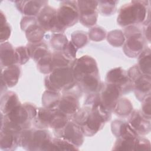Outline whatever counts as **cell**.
Returning <instances> with one entry per match:
<instances>
[{"label":"cell","mask_w":151,"mask_h":151,"mask_svg":"<svg viewBox=\"0 0 151 151\" xmlns=\"http://www.w3.org/2000/svg\"><path fill=\"white\" fill-rule=\"evenodd\" d=\"M77 5L80 22L87 27L94 25L98 18V1H77Z\"/></svg>","instance_id":"obj_15"},{"label":"cell","mask_w":151,"mask_h":151,"mask_svg":"<svg viewBox=\"0 0 151 151\" xmlns=\"http://www.w3.org/2000/svg\"><path fill=\"white\" fill-rule=\"evenodd\" d=\"M28 47L30 57L36 63L50 51L48 44L44 40L37 43H28Z\"/></svg>","instance_id":"obj_24"},{"label":"cell","mask_w":151,"mask_h":151,"mask_svg":"<svg viewBox=\"0 0 151 151\" xmlns=\"http://www.w3.org/2000/svg\"><path fill=\"white\" fill-rule=\"evenodd\" d=\"M77 50L78 48L73 44L71 41H69L68 44L62 51V52L67 58L72 61H74L75 59H76V54Z\"/></svg>","instance_id":"obj_40"},{"label":"cell","mask_w":151,"mask_h":151,"mask_svg":"<svg viewBox=\"0 0 151 151\" xmlns=\"http://www.w3.org/2000/svg\"><path fill=\"white\" fill-rule=\"evenodd\" d=\"M54 134L56 137L63 139L78 147L84 142V134L81 127L71 119L63 127L54 130Z\"/></svg>","instance_id":"obj_13"},{"label":"cell","mask_w":151,"mask_h":151,"mask_svg":"<svg viewBox=\"0 0 151 151\" xmlns=\"http://www.w3.org/2000/svg\"><path fill=\"white\" fill-rule=\"evenodd\" d=\"M1 67L4 68L16 64L15 50L12 45L8 41L1 43Z\"/></svg>","instance_id":"obj_21"},{"label":"cell","mask_w":151,"mask_h":151,"mask_svg":"<svg viewBox=\"0 0 151 151\" xmlns=\"http://www.w3.org/2000/svg\"><path fill=\"white\" fill-rule=\"evenodd\" d=\"M70 117L59 110L57 107H39L33 124L38 129L51 128L58 129L65 125Z\"/></svg>","instance_id":"obj_5"},{"label":"cell","mask_w":151,"mask_h":151,"mask_svg":"<svg viewBox=\"0 0 151 151\" xmlns=\"http://www.w3.org/2000/svg\"><path fill=\"white\" fill-rule=\"evenodd\" d=\"M51 61L52 53L50 51L36 63L39 71L43 74H50L52 71Z\"/></svg>","instance_id":"obj_34"},{"label":"cell","mask_w":151,"mask_h":151,"mask_svg":"<svg viewBox=\"0 0 151 151\" xmlns=\"http://www.w3.org/2000/svg\"><path fill=\"white\" fill-rule=\"evenodd\" d=\"M79 147L68 141L59 137L52 138L48 148V150H78Z\"/></svg>","instance_id":"obj_29"},{"label":"cell","mask_w":151,"mask_h":151,"mask_svg":"<svg viewBox=\"0 0 151 151\" xmlns=\"http://www.w3.org/2000/svg\"><path fill=\"white\" fill-rule=\"evenodd\" d=\"M107 40L112 46L119 47L124 44L125 38L122 31L115 29L108 33L107 35Z\"/></svg>","instance_id":"obj_33"},{"label":"cell","mask_w":151,"mask_h":151,"mask_svg":"<svg viewBox=\"0 0 151 151\" xmlns=\"http://www.w3.org/2000/svg\"><path fill=\"white\" fill-rule=\"evenodd\" d=\"M15 55L17 63L20 65H23L27 63L29 60L30 55L28 49L26 46H19L15 48Z\"/></svg>","instance_id":"obj_36"},{"label":"cell","mask_w":151,"mask_h":151,"mask_svg":"<svg viewBox=\"0 0 151 151\" xmlns=\"http://www.w3.org/2000/svg\"><path fill=\"white\" fill-rule=\"evenodd\" d=\"M106 30L101 27H93L89 29L88 33V38L93 41L98 42L104 40L106 37Z\"/></svg>","instance_id":"obj_38"},{"label":"cell","mask_w":151,"mask_h":151,"mask_svg":"<svg viewBox=\"0 0 151 151\" xmlns=\"http://www.w3.org/2000/svg\"><path fill=\"white\" fill-rule=\"evenodd\" d=\"M52 137L47 129L29 128L22 130L20 134V146L27 150H48Z\"/></svg>","instance_id":"obj_3"},{"label":"cell","mask_w":151,"mask_h":151,"mask_svg":"<svg viewBox=\"0 0 151 151\" xmlns=\"http://www.w3.org/2000/svg\"><path fill=\"white\" fill-rule=\"evenodd\" d=\"M21 74L20 65L16 64L1 68V93L3 90L15 86L18 82Z\"/></svg>","instance_id":"obj_18"},{"label":"cell","mask_w":151,"mask_h":151,"mask_svg":"<svg viewBox=\"0 0 151 151\" xmlns=\"http://www.w3.org/2000/svg\"><path fill=\"white\" fill-rule=\"evenodd\" d=\"M81 92L78 86L63 93L57 108L70 119L80 109L79 97Z\"/></svg>","instance_id":"obj_12"},{"label":"cell","mask_w":151,"mask_h":151,"mask_svg":"<svg viewBox=\"0 0 151 151\" xmlns=\"http://www.w3.org/2000/svg\"><path fill=\"white\" fill-rule=\"evenodd\" d=\"M100 103L110 112H113L115 106L123 94L121 88L114 84L102 83L97 92Z\"/></svg>","instance_id":"obj_11"},{"label":"cell","mask_w":151,"mask_h":151,"mask_svg":"<svg viewBox=\"0 0 151 151\" xmlns=\"http://www.w3.org/2000/svg\"><path fill=\"white\" fill-rule=\"evenodd\" d=\"M21 104L22 103L15 92H5L2 94L1 99V113L4 115H6Z\"/></svg>","instance_id":"obj_22"},{"label":"cell","mask_w":151,"mask_h":151,"mask_svg":"<svg viewBox=\"0 0 151 151\" xmlns=\"http://www.w3.org/2000/svg\"><path fill=\"white\" fill-rule=\"evenodd\" d=\"M106 82L119 86L122 94H126L133 90V84L129 78L127 71L120 67L109 70L106 77Z\"/></svg>","instance_id":"obj_16"},{"label":"cell","mask_w":151,"mask_h":151,"mask_svg":"<svg viewBox=\"0 0 151 151\" xmlns=\"http://www.w3.org/2000/svg\"><path fill=\"white\" fill-rule=\"evenodd\" d=\"M139 136L117 138L112 150H136Z\"/></svg>","instance_id":"obj_25"},{"label":"cell","mask_w":151,"mask_h":151,"mask_svg":"<svg viewBox=\"0 0 151 151\" xmlns=\"http://www.w3.org/2000/svg\"><path fill=\"white\" fill-rule=\"evenodd\" d=\"M123 34L125 41L123 49L127 57H138L140 54L147 47L142 28L139 25H132L124 28Z\"/></svg>","instance_id":"obj_6"},{"label":"cell","mask_w":151,"mask_h":151,"mask_svg":"<svg viewBox=\"0 0 151 151\" xmlns=\"http://www.w3.org/2000/svg\"><path fill=\"white\" fill-rule=\"evenodd\" d=\"M150 1H132L122 5L119 10L117 24L126 28L139 25L150 18Z\"/></svg>","instance_id":"obj_2"},{"label":"cell","mask_w":151,"mask_h":151,"mask_svg":"<svg viewBox=\"0 0 151 151\" xmlns=\"http://www.w3.org/2000/svg\"><path fill=\"white\" fill-rule=\"evenodd\" d=\"M57 18L59 24L65 29L76 24L79 21L77 1H61L57 9Z\"/></svg>","instance_id":"obj_8"},{"label":"cell","mask_w":151,"mask_h":151,"mask_svg":"<svg viewBox=\"0 0 151 151\" xmlns=\"http://www.w3.org/2000/svg\"><path fill=\"white\" fill-rule=\"evenodd\" d=\"M20 27L25 32L29 43H37L43 40L46 31L39 24L35 17L24 16L21 21Z\"/></svg>","instance_id":"obj_14"},{"label":"cell","mask_w":151,"mask_h":151,"mask_svg":"<svg viewBox=\"0 0 151 151\" xmlns=\"http://www.w3.org/2000/svg\"><path fill=\"white\" fill-rule=\"evenodd\" d=\"M39 24L47 32L63 34L66 30L58 23L57 9L48 5L43 7L36 17Z\"/></svg>","instance_id":"obj_10"},{"label":"cell","mask_w":151,"mask_h":151,"mask_svg":"<svg viewBox=\"0 0 151 151\" xmlns=\"http://www.w3.org/2000/svg\"><path fill=\"white\" fill-rule=\"evenodd\" d=\"M37 109L38 108L34 104L25 103L15 107L8 114L3 115L10 122L24 130L32 127Z\"/></svg>","instance_id":"obj_7"},{"label":"cell","mask_w":151,"mask_h":151,"mask_svg":"<svg viewBox=\"0 0 151 151\" xmlns=\"http://www.w3.org/2000/svg\"><path fill=\"white\" fill-rule=\"evenodd\" d=\"M71 68L75 81L81 92L90 94L99 91L102 83L94 58L87 55H83L74 60Z\"/></svg>","instance_id":"obj_1"},{"label":"cell","mask_w":151,"mask_h":151,"mask_svg":"<svg viewBox=\"0 0 151 151\" xmlns=\"http://www.w3.org/2000/svg\"><path fill=\"white\" fill-rule=\"evenodd\" d=\"M1 43L6 42L11 34V27L6 21L5 16L1 11Z\"/></svg>","instance_id":"obj_37"},{"label":"cell","mask_w":151,"mask_h":151,"mask_svg":"<svg viewBox=\"0 0 151 151\" xmlns=\"http://www.w3.org/2000/svg\"><path fill=\"white\" fill-rule=\"evenodd\" d=\"M20 134L6 129H1L0 147L4 150H14L20 146Z\"/></svg>","instance_id":"obj_20"},{"label":"cell","mask_w":151,"mask_h":151,"mask_svg":"<svg viewBox=\"0 0 151 151\" xmlns=\"http://www.w3.org/2000/svg\"><path fill=\"white\" fill-rule=\"evenodd\" d=\"M74 61L67 58L62 51H54L52 53V71L61 67L71 66Z\"/></svg>","instance_id":"obj_30"},{"label":"cell","mask_w":151,"mask_h":151,"mask_svg":"<svg viewBox=\"0 0 151 151\" xmlns=\"http://www.w3.org/2000/svg\"><path fill=\"white\" fill-rule=\"evenodd\" d=\"M117 1H98V12L103 16H110L116 11Z\"/></svg>","instance_id":"obj_32"},{"label":"cell","mask_w":151,"mask_h":151,"mask_svg":"<svg viewBox=\"0 0 151 151\" xmlns=\"http://www.w3.org/2000/svg\"><path fill=\"white\" fill-rule=\"evenodd\" d=\"M136 65L142 73L150 76L151 58L150 49L149 47H147L138 56V63Z\"/></svg>","instance_id":"obj_26"},{"label":"cell","mask_w":151,"mask_h":151,"mask_svg":"<svg viewBox=\"0 0 151 151\" xmlns=\"http://www.w3.org/2000/svg\"><path fill=\"white\" fill-rule=\"evenodd\" d=\"M44 84L47 90L60 93L65 92L77 86L71 66L52 70L45 77Z\"/></svg>","instance_id":"obj_4"},{"label":"cell","mask_w":151,"mask_h":151,"mask_svg":"<svg viewBox=\"0 0 151 151\" xmlns=\"http://www.w3.org/2000/svg\"><path fill=\"white\" fill-rule=\"evenodd\" d=\"M128 123L139 136H145L150 132V119L146 118L139 110H133L129 116Z\"/></svg>","instance_id":"obj_17"},{"label":"cell","mask_w":151,"mask_h":151,"mask_svg":"<svg viewBox=\"0 0 151 151\" xmlns=\"http://www.w3.org/2000/svg\"><path fill=\"white\" fill-rule=\"evenodd\" d=\"M88 34L83 31H76L71 34V42L78 49L88 42Z\"/></svg>","instance_id":"obj_35"},{"label":"cell","mask_w":151,"mask_h":151,"mask_svg":"<svg viewBox=\"0 0 151 151\" xmlns=\"http://www.w3.org/2000/svg\"><path fill=\"white\" fill-rule=\"evenodd\" d=\"M133 110L132 102L127 98L120 97L115 106L113 113L119 117H124L129 116Z\"/></svg>","instance_id":"obj_28"},{"label":"cell","mask_w":151,"mask_h":151,"mask_svg":"<svg viewBox=\"0 0 151 151\" xmlns=\"http://www.w3.org/2000/svg\"><path fill=\"white\" fill-rule=\"evenodd\" d=\"M127 74L133 84V91L136 98L142 101L146 96L150 94V76L142 73L136 64L128 70Z\"/></svg>","instance_id":"obj_9"},{"label":"cell","mask_w":151,"mask_h":151,"mask_svg":"<svg viewBox=\"0 0 151 151\" xmlns=\"http://www.w3.org/2000/svg\"><path fill=\"white\" fill-rule=\"evenodd\" d=\"M61 93L46 90L42 96V104L47 108L57 107L61 97Z\"/></svg>","instance_id":"obj_27"},{"label":"cell","mask_w":151,"mask_h":151,"mask_svg":"<svg viewBox=\"0 0 151 151\" xmlns=\"http://www.w3.org/2000/svg\"><path fill=\"white\" fill-rule=\"evenodd\" d=\"M14 2L21 14L25 16L35 17L43 7L48 4L47 1H17Z\"/></svg>","instance_id":"obj_19"},{"label":"cell","mask_w":151,"mask_h":151,"mask_svg":"<svg viewBox=\"0 0 151 151\" xmlns=\"http://www.w3.org/2000/svg\"><path fill=\"white\" fill-rule=\"evenodd\" d=\"M150 141L142 136H139L136 150H150Z\"/></svg>","instance_id":"obj_41"},{"label":"cell","mask_w":151,"mask_h":151,"mask_svg":"<svg viewBox=\"0 0 151 151\" xmlns=\"http://www.w3.org/2000/svg\"><path fill=\"white\" fill-rule=\"evenodd\" d=\"M142 31L147 42H150V18L147 19L143 23Z\"/></svg>","instance_id":"obj_42"},{"label":"cell","mask_w":151,"mask_h":151,"mask_svg":"<svg viewBox=\"0 0 151 151\" xmlns=\"http://www.w3.org/2000/svg\"><path fill=\"white\" fill-rule=\"evenodd\" d=\"M111 129L113 134L117 138L139 136L132 129L128 122L124 120H114L111 124Z\"/></svg>","instance_id":"obj_23"},{"label":"cell","mask_w":151,"mask_h":151,"mask_svg":"<svg viewBox=\"0 0 151 151\" xmlns=\"http://www.w3.org/2000/svg\"><path fill=\"white\" fill-rule=\"evenodd\" d=\"M67 37L61 33L52 34L50 45L54 51H62L68 43Z\"/></svg>","instance_id":"obj_31"},{"label":"cell","mask_w":151,"mask_h":151,"mask_svg":"<svg viewBox=\"0 0 151 151\" xmlns=\"http://www.w3.org/2000/svg\"><path fill=\"white\" fill-rule=\"evenodd\" d=\"M150 94L146 96L142 101L141 112L147 119H150L151 109H150Z\"/></svg>","instance_id":"obj_39"}]
</instances>
